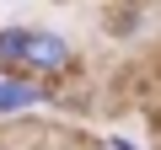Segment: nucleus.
Returning <instances> with one entry per match:
<instances>
[{"label": "nucleus", "mask_w": 161, "mask_h": 150, "mask_svg": "<svg viewBox=\"0 0 161 150\" xmlns=\"http://www.w3.org/2000/svg\"><path fill=\"white\" fill-rule=\"evenodd\" d=\"M156 129H161V118H156Z\"/></svg>", "instance_id": "8"}, {"label": "nucleus", "mask_w": 161, "mask_h": 150, "mask_svg": "<svg viewBox=\"0 0 161 150\" xmlns=\"http://www.w3.org/2000/svg\"><path fill=\"white\" fill-rule=\"evenodd\" d=\"M145 22H150V6H145V0H113V6L102 11V32L113 43H134L145 32Z\"/></svg>", "instance_id": "3"}, {"label": "nucleus", "mask_w": 161, "mask_h": 150, "mask_svg": "<svg viewBox=\"0 0 161 150\" xmlns=\"http://www.w3.org/2000/svg\"><path fill=\"white\" fill-rule=\"evenodd\" d=\"M80 150H102V139H80Z\"/></svg>", "instance_id": "6"}, {"label": "nucleus", "mask_w": 161, "mask_h": 150, "mask_svg": "<svg viewBox=\"0 0 161 150\" xmlns=\"http://www.w3.org/2000/svg\"><path fill=\"white\" fill-rule=\"evenodd\" d=\"M102 150H156V145H140L134 134H118V129H108V134H102Z\"/></svg>", "instance_id": "5"}, {"label": "nucleus", "mask_w": 161, "mask_h": 150, "mask_svg": "<svg viewBox=\"0 0 161 150\" xmlns=\"http://www.w3.org/2000/svg\"><path fill=\"white\" fill-rule=\"evenodd\" d=\"M16 70H22V75H32V81H43V86H64L70 75L80 70V48H75V38H70V32L32 22V27H27V43H22V64H16Z\"/></svg>", "instance_id": "1"}, {"label": "nucleus", "mask_w": 161, "mask_h": 150, "mask_svg": "<svg viewBox=\"0 0 161 150\" xmlns=\"http://www.w3.org/2000/svg\"><path fill=\"white\" fill-rule=\"evenodd\" d=\"M22 43H27V22H0V70L22 64Z\"/></svg>", "instance_id": "4"}, {"label": "nucleus", "mask_w": 161, "mask_h": 150, "mask_svg": "<svg viewBox=\"0 0 161 150\" xmlns=\"http://www.w3.org/2000/svg\"><path fill=\"white\" fill-rule=\"evenodd\" d=\"M0 150H11V145H6V134H0Z\"/></svg>", "instance_id": "7"}, {"label": "nucleus", "mask_w": 161, "mask_h": 150, "mask_svg": "<svg viewBox=\"0 0 161 150\" xmlns=\"http://www.w3.org/2000/svg\"><path fill=\"white\" fill-rule=\"evenodd\" d=\"M54 102H59V86H43L22 70H0V123L32 118L38 107H54Z\"/></svg>", "instance_id": "2"}]
</instances>
